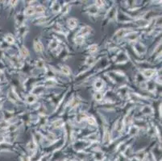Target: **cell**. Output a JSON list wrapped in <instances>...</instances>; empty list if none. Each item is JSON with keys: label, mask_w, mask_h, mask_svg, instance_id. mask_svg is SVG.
Instances as JSON below:
<instances>
[{"label": "cell", "mask_w": 162, "mask_h": 161, "mask_svg": "<svg viewBox=\"0 0 162 161\" xmlns=\"http://www.w3.org/2000/svg\"><path fill=\"white\" fill-rule=\"evenodd\" d=\"M47 138H48V139L52 140L53 139H54V134H48V137H47Z\"/></svg>", "instance_id": "obj_22"}, {"label": "cell", "mask_w": 162, "mask_h": 161, "mask_svg": "<svg viewBox=\"0 0 162 161\" xmlns=\"http://www.w3.org/2000/svg\"><path fill=\"white\" fill-rule=\"evenodd\" d=\"M19 52H20V55L23 57H27L29 55V51L28 50V48H25L24 46H22L19 49Z\"/></svg>", "instance_id": "obj_3"}, {"label": "cell", "mask_w": 162, "mask_h": 161, "mask_svg": "<svg viewBox=\"0 0 162 161\" xmlns=\"http://www.w3.org/2000/svg\"><path fill=\"white\" fill-rule=\"evenodd\" d=\"M34 48L35 52H41L44 50L43 44H42V43L40 40H35L34 42Z\"/></svg>", "instance_id": "obj_1"}, {"label": "cell", "mask_w": 162, "mask_h": 161, "mask_svg": "<svg viewBox=\"0 0 162 161\" xmlns=\"http://www.w3.org/2000/svg\"><path fill=\"white\" fill-rule=\"evenodd\" d=\"M35 11H36L37 13H43V12L45 11V7L42 5H39V6H36Z\"/></svg>", "instance_id": "obj_10"}, {"label": "cell", "mask_w": 162, "mask_h": 161, "mask_svg": "<svg viewBox=\"0 0 162 161\" xmlns=\"http://www.w3.org/2000/svg\"><path fill=\"white\" fill-rule=\"evenodd\" d=\"M75 42H76V44H83L84 43L83 36H77L76 38H75Z\"/></svg>", "instance_id": "obj_11"}, {"label": "cell", "mask_w": 162, "mask_h": 161, "mask_svg": "<svg viewBox=\"0 0 162 161\" xmlns=\"http://www.w3.org/2000/svg\"><path fill=\"white\" fill-rule=\"evenodd\" d=\"M95 88L97 89H100L103 88V81H98L95 82Z\"/></svg>", "instance_id": "obj_16"}, {"label": "cell", "mask_w": 162, "mask_h": 161, "mask_svg": "<svg viewBox=\"0 0 162 161\" xmlns=\"http://www.w3.org/2000/svg\"><path fill=\"white\" fill-rule=\"evenodd\" d=\"M37 67L38 68H40V69H42V68L44 67V62H43V61H41V60H40V61H37Z\"/></svg>", "instance_id": "obj_19"}, {"label": "cell", "mask_w": 162, "mask_h": 161, "mask_svg": "<svg viewBox=\"0 0 162 161\" xmlns=\"http://www.w3.org/2000/svg\"><path fill=\"white\" fill-rule=\"evenodd\" d=\"M144 75H145V77H147V78H151V77L153 76L154 74V70L152 69H146L144 71Z\"/></svg>", "instance_id": "obj_6"}, {"label": "cell", "mask_w": 162, "mask_h": 161, "mask_svg": "<svg viewBox=\"0 0 162 161\" xmlns=\"http://www.w3.org/2000/svg\"><path fill=\"white\" fill-rule=\"evenodd\" d=\"M87 121H88V123L92 126H94L96 124V121L94 118H92V117H90V118H87Z\"/></svg>", "instance_id": "obj_17"}, {"label": "cell", "mask_w": 162, "mask_h": 161, "mask_svg": "<svg viewBox=\"0 0 162 161\" xmlns=\"http://www.w3.org/2000/svg\"><path fill=\"white\" fill-rule=\"evenodd\" d=\"M94 59L93 58V57H90V58L87 59V64L88 65H91L92 63H94Z\"/></svg>", "instance_id": "obj_21"}, {"label": "cell", "mask_w": 162, "mask_h": 161, "mask_svg": "<svg viewBox=\"0 0 162 161\" xmlns=\"http://www.w3.org/2000/svg\"><path fill=\"white\" fill-rule=\"evenodd\" d=\"M96 6H103V2H102V1H98V2H97V3H96Z\"/></svg>", "instance_id": "obj_23"}, {"label": "cell", "mask_w": 162, "mask_h": 161, "mask_svg": "<svg viewBox=\"0 0 162 161\" xmlns=\"http://www.w3.org/2000/svg\"><path fill=\"white\" fill-rule=\"evenodd\" d=\"M45 21H46L45 17H41V18H40L38 20H37V22H39V23H45Z\"/></svg>", "instance_id": "obj_20"}, {"label": "cell", "mask_w": 162, "mask_h": 161, "mask_svg": "<svg viewBox=\"0 0 162 161\" xmlns=\"http://www.w3.org/2000/svg\"><path fill=\"white\" fill-rule=\"evenodd\" d=\"M98 49V46L96 44H93L91 46H90V48H89V52H91V53H94Z\"/></svg>", "instance_id": "obj_13"}, {"label": "cell", "mask_w": 162, "mask_h": 161, "mask_svg": "<svg viewBox=\"0 0 162 161\" xmlns=\"http://www.w3.org/2000/svg\"><path fill=\"white\" fill-rule=\"evenodd\" d=\"M35 99H36V98H35L34 94H30V95H28L26 98V101H28V103H33L35 101Z\"/></svg>", "instance_id": "obj_7"}, {"label": "cell", "mask_w": 162, "mask_h": 161, "mask_svg": "<svg viewBox=\"0 0 162 161\" xmlns=\"http://www.w3.org/2000/svg\"><path fill=\"white\" fill-rule=\"evenodd\" d=\"M94 98L95 100L97 101H100L102 100V98H103V94H102L101 93H96L94 95Z\"/></svg>", "instance_id": "obj_18"}, {"label": "cell", "mask_w": 162, "mask_h": 161, "mask_svg": "<svg viewBox=\"0 0 162 161\" xmlns=\"http://www.w3.org/2000/svg\"><path fill=\"white\" fill-rule=\"evenodd\" d=\"M52 11L54 12H58V11H60V10H61L60 5H59V4H57V3L53 4V6H52Z\"/></svg>", "instance_id": "obj_14"}, {"label": "cell", "mask_w": 162, "mask_h": 161, "mask_svg": "<svg viewBox=\"0 0 162 161\" xmlns=\"http://www.w3.org/2000/svg\"><path fill=\"white\" fill-rule=\"evenodd\" d=\"M35 11V8L33 6H28L26 8V10L24 11V15H32L34 14Z\"/></svg>", "instance_id": "obj_5"}, {"label": "cell", "mask_w": 162, "mask_h": 161, "mask_svg": "<svg viewBox=\"0 0 162 161\" xmlns=\"http://www.w3.org/2000/svg\"><path fill=\"white\" fill-rule=\"evenodd\" d=\"M61 71L65 75H69L70 74V69L68 66H62L61 68Z\"/></svg>", "instance_id": "obj_9"}, {"label": "cell", "mask_w": 162, "mask_h": 161, "mask_svg": "<svg viewBox=\"0 0 162 161\" xmlns=\"http://www.w3.org/2000/svg\"><path fill=\"white\" fill-rule=\"evenodd\" d=\"M152 111V109L150 106H148V105L147 106H145V108L143 109V112L145 114H151Z\"/></svg>", "instance_id": "obj_15"}, {"label": "cell", "mask_w": 162, "mask_h": 161, "mask_svg": "<svg viewBox=\"0 0 162 161\" xmlns=\"http://www.w3.org/2000/svg\"><path fill=\"white\" fill-rule=\"evenodd\" d=\"M5 40L7 42V43H9V44H14L15 39H14V37L12 36V35L8 34V35H6V36H5Z\"/></svg>", "instance_id": "obj_8"}, {"label": "cell", "mask_w": 162, "mask_h": 161, "mask_svg": "<svg viewBox=\"0 0 162 161\" xmlns=\"http://www.w3.org/2000/svg\"><path fill=\"white\" fill-rule=\"evenodd\" d=\"M68 25L71 29H74L77 27V20L74 18H70L68 19Z\"/></svg>", "instance_id": "obj_2"}, {"label": "cell", "mask_w": 162, "mask_h": 161, "mask_svg": "<svg viewBox=\"0 0 162 161\" xmlns=\"http://www.w3.org/2000/svg\"><path fill=\"white\" fill-rule=\"evenodd\" d=\"M53 126H54L55 127H61V126H63V121L61 119L57 120L56 122H53Z\"/></svg>", "instance_id": "obj_12"}, {"label": "cell", "mask_w": 162, "mask_h": 161, "mask_svg": "<svg viewBox=\"0 0 162 161\" xmlns=\"http://www.w3.org/2000/svg\"><path fill=\"white\" fill-rule=\"evenodd\" d=\"M90 32V27H84L80 30L78 36H85V35H87Z\"/></svg>", "instance_id": "obj_4"}]
</instances>
